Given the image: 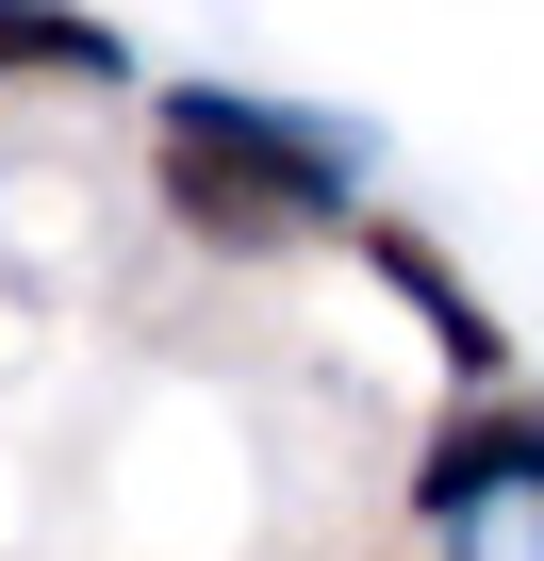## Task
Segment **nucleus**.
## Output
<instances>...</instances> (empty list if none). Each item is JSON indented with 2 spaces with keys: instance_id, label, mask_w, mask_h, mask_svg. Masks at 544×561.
<instances>
[{
  "instance_id": "4",
  "label": "nucleus",
  "mask_w": 544,
  "mask_h": 561,
  "mask_svg": "<svg viewBox=\"0 0 544 561\" xmlns=\"http://www.w3.org/2000/svg\"><path fill=\"white\" fill-rule=\"evenodd\" d=\"M100 67H116L100 18H67V0H0V83H100Z\"/></svg>"
},
{
  "instance_id": "2",
  "label": "nucleus",
  "mask_w": 544,
  "mask_h": 561,
  "mask_svg": "<svg viewBox=\"0 0 544 561\" xmlns=\"http://www.w3.org/2000/svg\"><path fill=\"white\" fill-rule=\"evenodd\" d=\"M363 248H380V280H396V298H413V314H429V347H445V364H462V380H495V397H511V331H495V314H478V298H462V264H445V248H429V231H396V215H380V231H363Z\"/></svg>"
},
{
  "instance_id": "1",
  "label": "nucleus",
  "mask_w": 544,
  "mask_h": 561,
  "mask_svg": "<svg viewBox=\"0 0 544 561\" xmlns=\"http://www.w3.org/2000/svg\"><path fill=\"white\" fill-rule=\"evenodd\" d=\"M165 215L215 231V248H298V231L347 215V165H331L314 133H281L264 100L182 83V100H165Z\"/></svg>"
},
{
  "instance_id": "3",
  "label": "nucleus",
  "mask_w": 544,
  "mask_h": 561,
  "mask_svg": "<svg viewBox=\"0 0 544 561\" xmlns=\"http://www.w3.org/2000/svg\"><path fill=\"white\" fill-rule=\"evenodd\" d=\"M478 495H528V397H478V413L445 430V462H429V512L462 528Z\"/></svg>"
}]
</instances>
